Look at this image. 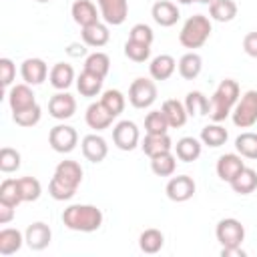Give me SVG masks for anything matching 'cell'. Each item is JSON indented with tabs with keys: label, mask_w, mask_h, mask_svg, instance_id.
Here are the masks:
<instances>
[{
	"label": "cell",
	"mask_w": 257,
	"mask_h": 257,
	"mask_svg": "<svg viewBox=\"0 0 257 257\" xmlns=\"http://www.w3.org/2000/svg\"><path fill=\"white\" fill-rule=\"evenodd\" d=\"M237 100H239V84H237V80H233V78L221 80V84L217 86V90L213 92V96L209 100V116H211V120L213 122L225 120L233 112Z\"/></svg>",
	"instance_id": "1"
},
{
	"label": "cell",
	"mask_w": 257,
	"mask_h": 257,
	"mask_svg": "<svg viewBox=\"0 0 257 257\" xmlns=\"http://www.w3.org/2000/svg\"><path fill=\"white\" fill-rule=\"evenodd\" d=\"M62 223L70 231L92 233L102 225V211L94 205H70L62 213Z\"/></svg>",
	"instance_id": "2"
},
{
	"label": "cell",
	"mask_w": 257,
	"mask_h": 257,
	"mask_svg": "<svg viewBox=\"0 0 257 257\" xmlns=\"http://www.w3.org/2000/svg\"><path fill=\"white\" fill-rule=\"evenodd\" d=\"M211 20L205 16V14H195L191 18H187V22L183 24L181 32H179V42L185 46V48H201L209 36H211Z\"/></svg>",
	"instance_id": "3"
},
{
	"label": "cell",
	"mask_w": 257,
	"mask_h": 257,
	"mask_svg": "<svg viewBox=\"0 0 257 257\" xmlns=\"http://www.w3.org/2000/svg\"><path fill=\"white\" fill-rule=\"evenodd\" d=\"M233 124L239 128H249L257 122V90H247L235 104L233 112Z\"/></svg>",
	"instance_id": "4"
},
{
	"label": "cell",
	"mask_w": 257,
	"mask_h": 257,
	"mask_svg": "<svg viewBox=\"0 0 257 257\" xmlns=\"http://www.w3.org/2000/svg\"><path fill=\"white\" fill-rule=\"evenodd\" d=\"M157 100V84L149 78H135L128 86V102L135 108H149Z\"/></svg>",
	"instance_id": "5"
},
{
	"label": "cell",
	"mask_w": 257,
	"mask_h": 257,
	"mask_svg": "<svg viewBox=\"0 0 257 257\" xmlns=\"http://www.w3.org/2000/svg\"><path fill=\"white\" fill-rule=\"evenodd\" d=\"M215 235H217V241L221 243V247H237L245 239V227L241 225L239 219L227 217L217 223Z\"/></svg>",
	"instance_id": "6"
},
{
	"label": "cell",
	"mask_w": 257,
	"mask_h": 257,
	"mask_svg": "<svg viewBox=\"0 0 257 257\" xmlns=\"http://www.w3.org/2000/svg\"><path fill=\"white\" fill-rule=\"evenodd\" d=\"M48 143L56 153H70L78 143V133L68 124H56L48 133Z\"/></svg>",
	"instance_id": "7"
},
{
	"label": "cell",
	"mask_w": 257,
	"mask_h": 257,
	"mask_svg": "<svg viewBox=\"0 0 257 257\" xmlns=\"http://www.w3.org/2000/svg\"><path fill=\"white\" fill-rule=\"evenodd\" d=\"M139 139H141L139 126L133 120H120L112 128V143L120 151H133L139 145Z\"/></svg>",
	"instance_id": "8"
},
{
	"label": "cell",
	"mask_w": 257,
	"mask_h": 257,
	"mask_svg": "<svg viewBox=\"0 0 257 257\" xmlns=\"http://www.w3.org/2000/svg\"><path fill=\"white\" fill-rule=\"evenodd\" d=\"M195 189H197V185H195V181H193L189 175H177V177H173V179L167 183L165 193H167V197H169L171 201H175V203H185V201H189V199L195 195Z\"/></svg>",
	"instance_id": "9"
},
{
	"label": "cell",
	"mask_w": 257,
	"mask_h": 257,
	"mask_svg": "<svg viewBox=\"0 0 257 257\" xmlns=\"http://www.w3.org/2000/svg\"><path fill=\"white\" fill-rule=\"evenodd\" d=\"M50 239H52V231L46 223L42 221H34L26 227L24 231V241L26 245L32 249V251H42L50 245Z\"/></svg>",
	"instance_id": "10"
},
{
	"label": "cell",
	"mask_w": 257,
	"mask_h": 257,
	"mask_svg": "<svg viewBox=\"0 0 257 257\" xmlns=\"http://www.w3.org/2000/svg\"><path fill=\"white\" fill-rule=\"evenodd\" d=\"M100 8V16L106 24L118 26L128 16V0H96Z\"/></svg>",
	"instance_id": "11"
},
{
	"label": "cell",
	"mask_w": 257,
	"mask_h": 257,
	"mask_svg": "<svg viewBox=\"0 0 257 257\" xmlns=\"http://www.w3.org/2000/svg\"><path fill=\"white\" fill-rule=\"evenodd\" d=\"M52 179H56L58 183L70 187V189H78V185L82 183V167L76 161H60L54 169Z\"/></svg>",
	"instance_id": "12"
},
{
	"label": "cell",
	"mask_w": 257,
	"mask_h": 257,
	"mask_svg": "<svg viewBox=\"0 0 257 257\" xmlns=\"http://www.w3.org/2000/svg\"><path fill=\"white\" fill-rule=\"evenodd\" d=\"M48 112L56 120H66L76 112V100L68 92H56L48 100Z\"/></svg>",
	"instance_id": "13"
},
{
	"label": "cell",
	"mask_w": 257,
	"mask_h": 257,
	"mask_svg": "<svg viewBox=\"0 0 257 257\" xmlns=\"http://www.w3.org/2000/svg\"><path fill=\"white\" fill-rule=\"evenodd\" d=\"M80 147H82L84 159L90 163H102L108 155V145L100 135H86L82 139Z\"/></svg>",
	"instance_id": "14"
},
{
	"label": "cell",
	"mask_w": 257,
	"mask_h": 257,
	"mask_svg": "<svg viewBox=\"0 0 257 257\" xmlns=\"http://www.w3.org/2000/svg\"><path fill=\"white\" fill-rule=\"evenodd\" d=\"M8 104H10V110L12 112H18V110H24V108H30L36 104V96L30 88V84H14L8 92Z\"/></svg>",
	"instance_id": "15"
},
{
	"label": "cell",
	"mask_w": 257,
	"mask_h": 257,
	"mask_svg": "<svg viewBox=\"0 0 257 257\" xmlns=\"http://www.w3.org/2000/svg\"><path fill=\"white\" fill-rule=\"evenodd\" d=\"M245 163L241 159V155H235V153H227V155H221L219 161H217V177L221 181H227L231 183L241 171H243Z\"/></svg>",
	"instance_id": "16"
},
{
	"label": "cell",
	"mask_w": 257,
	"mask_h": 257,
	"mask_svg": "<svg viewBox=\"0 0 257 257\" xmlns=\"http://www.w3.org/2000/svg\"><path fill=\"white\" fill-rule=\"evenodd\" d=\"M20 74H22V80L26 84H42L46 80V74H48V66L42 58H26L20 66Z\"/></svg>",
	"instance_id": "17"
},
{
	"label": "cell",
	"mask_w": 257,
	"mask_h": 257,
	"mask_svg": "<svg viewBox=\"0 0 257 257\" xmlns=\"http://www.w3.org/2000/svg\"><path fill=\"white\" fill-rule=\"evenodd\" d=\"M151 16H153V20H155L159 26L169 28V26L177 24V20H179L181 14H179L177 4H173V2H169V0H159V2L153 4Z\"/></svg>",
	"instance_id": "18"
},
{
	"label": "cell",
	"mask_w": 257,
	"mask_h": 257,
	"mask_svg": "<svg viewBox=\"0 0 257 257\" xmlns=\"http://www.w3.org/2000/svg\"><path fill=\"white\" fill-rule=\"evenodd\" d=\"M112 118H114V116L106 110V106H104L100 100L88 104V108H86V112H84L86 124H88L90 128H94V131H104V128H108V126L112 124Z\"/></svg>",
	"instance_id": "19"
},
{
	"label": "cell",
	"mask_w": 257,
	"mask_h": 257,
	"mask_svg": "<svg viewBox=\"0 0 257 257\" xmlns=\"http://www.w3.org/2000/svg\"><path fill=\"white\" fill-rule=\"evenodd\" d=\"M70 14H72V20H74L80 28L98 22L96 6H94L90 0H74V2H72V8H70Z\"/></svg>",
	"instance_id": "20"
},
{
	"label": "cell",
	"mask_w": 257,
	"mask_h": 257,
	"mask_svg": "<svg viewBox=\"0 0 257 257\" xmlns=\"http://www.w3.org/2000/svg\"><path fill=\"white\" fill-rule=\"evenodd\" d=\"M161 110H163V114H165L169 126H173V128H179V126H183V124L187 122L189 112H187V108H185V102H181V100H177V98L165 100L163 106H161Z\"/></svg>",
	"instance_id": "21"
},
{
	"label": "cell",
	"mask_w": 257,
	"mask_h": 257,
	"mask_svg": "<svg viewBox=\"0 0 257 257\" xmlns=\"http://www.w3.org/2000/svg\"><path fill=\"white\" fill-rule=\"evenodd\" d=\"M80 36H82V42H84L86 46L100 48V46H104V44L108 42L110 32H108V26H106V24L94 22V24H90V26H84L82 32H80Z\"/></svg>",
	"instance_id": "22"
},
{
	"label": "cell",
	"mask_w": 257,
	"mask_h": 257,
	"mask_svg": "<svg viewBox=\"0 0 257 257\" xmlns=\"http://www.w3.org/2000/svg\"><path fill=\"white\" fill-rule=\"evenodd\" d=\"M173 147L175 145H173V141H171V137L167 133L165 135H147L145 141L141 143V149L149 159H153V157H157L161 153H169Z\"/></svg>",
	"instance_id": "23"
},
{
	"label": "cell",
	"mask_w": 257,
	"mask_h": 257,
	"mask_svg": "<svg viewBox=\"0 0 257 257\" xmlns=\"http://www.w3.org/2000/svg\"><path fill=\"white\" fill-rule=\"evenodd\" d=\"M201 151H203V145L199 139L195 137H183L177 141L175 145V153H177V159L183 161V163H193L201 157Z\"/></svg>",
	"instance_id": "24"
},
{
	"label": "cell",
	"mask_w": 257,
	"mask_h": 257,
	"mask_svg": "<svg viewBox=\"0 0 257 257\" xmlns=\"http://www.w3.org/2000/svg\"><path fill=\"white\" fill-rule=\"evenodd\" d=\"M175 68H177V62H175V58L171 54H159L149 64L151 78H155V80H167V78H171L173 72H175Z\"/></svg>",
	"instance_id": "25"
},
{
	"label": "cell",
	"mask_w": 257,
	"mask_h": 257,
	"mask_svg": "<svg viewBox=\"0 0 257 257\" xmlns=\"http://www.w3.org/2000/svg\"><path fill=\"white\" fill-rule=\"evenodd\" d=\"M48 78H50V84L56 90H66L74 80V68L70 64H66V62H56L50 68Z\"/></svg>",
	"instance_id": "26"
},
{
	"label": "cell",
	"mask_w": 257,
	"mask_h": 257,
	"mask_svg": "<svg viewBox=\"0 0 257 257\" xmlns=\"http://www.w3.org/2000/svg\"><path fill=\"white\" fill-rule=\"evenodd\" d=\"M179 74L185 78V80H195L199 74H201V70H203V58L197 54V52H187V54H183L181 56V60H179Z\"/></svg>",
	"instance_id": "27"
},
{
	"label": "cell",
	"mask_w": 257,
	"mask_h": 257,
	"mask_svg": "<svg viewBox=\"0 0 257 257\" xmlns=\"http://www.w3.org/2000/svg\"><path fill=\"white\" fill-rule=\"evenodd\" d=\"M102 76H98V74H94V72H90V70H82L80 72V76L76 78V88H78V92L82 94V96H96L100 90H102Z\"/></svg>",
	"instance_id": "28"
},
{
	"label": "cell",
	"mask_w": 257,
	"mask_h": 257,
	"mask_svg": "<svg viewBox=\"0 0 257 257\" xmlns=\"http://www.w3.org/2000/svg\"><path fill=\"white\" fill-rule=\"evenodd\" d=\"M231 189L239 195H249L257 189V171L251 167H243V171L229 183Z\"/></svg>",
	"instance_id": "29"
},
{
	"label": "cell",
	"mask_w": 257,
	"mask_h": 257,
	"mask_svg": "<svg viewBox=\"0 0 257 257\" xmlns=\"http://www.w3.org/2000/svg\"><path fill=\"white\" fill-rule=\"evenodd\" d=\"M24 241V235L18 231V229H12V227H6L0 231V255H12L16 253L20 247H22Z\"/></svg>",
	"instance_id": "30"
},
{
	"label": "cell",
	"mask_w": 257,
	"mask_h": 257,
	"mask_svg": "<svg viewBox=\"0 0 257 257\" xmlns=\"http://www.w3.org/2000/svg\"><path fill=\"white\" fill-rule=\"evenodd\" d=\"M163 245H165V235L159 229H153V227L145 229L139 237V247L143 253H149V255L159 253L163 249Z\"/></svg>",
	"instance_id": "31"
},
{
	"label": "cell",
	"mask_w": 257,
	"mask_h": 257,
	"mask_svg": "<svg viewBox=\"0 0 257 257\" xmlns=\"http://www.w3.org/2000/svg\"><path fill=\"white\" fill-rule=\"evenodd\" d=\"M209 14L217 22H231L237 16L235 0H213L209 4Z\"/></svg>",
	"instance_id": "32"
},
{
	"label": "cell",
	"mask_w": 257,
	"mask_h": 257,
	"mask_svg": "<svg viewBox=\"0 0 257 257\" xmlns=\"http://www.w3.org/2000/svg\"><path fill=\"white\" fill-rule=\"evenodd\" d=\"M227 139H229V133H227V128L221 126L219 122H215V124H207V126L201 128V143L207 145V147L217 149V147L225 145Z\"/></svg>",
	"instance_id": "33"
},
{
	"label": "cell",
	"mask_w": 257,
	"mask_h": 257,
	"mask_svg": "<svg viewBox=\"0 0 257 257\" xmlns=\"http://www.w3.org/2000/svg\"><path fill=\"white\" fill-rule=\"evenodd\" d=\"M185 108L189 116H205L209 114V98L201 90H191L185 96Z\"/></svg>",
	"instance_id": "34"
},
{
	"label": "cell",
	"mask_w": 257,
	"mask_h": 257,
	"mask_svg": "<svg viewBox=\"0 0 257 257\" xmlns=\"http://www.w3.org/2000/svg\"><path fill=\"white\" fill-rule=\"evenodd\" d=\"M177 169V157L169 151V153H161L157 157L151 159V171L157 177H171Z\"/></svg>",
	"instance_id": "35"
},
{
	"label": "cell",
	"mask_w": 257,
	"mask_h": 257,
	"mask_svg": "<svg viewBox=\"0 0 257 257\" xmlns=\"http://www.w3.org/2000/svg\"><path fill=\"white\" fill-rule=\"evenodd\" d=\"M18 189H20L22 203H32L42 193V185H40V181L36 177H20L18 179Z\"/></svg>",
	"instance_id": "36"
},
{
	"label": "cell",
	"mask_w": 257,
	"mask_h": 257,
	"mask_svg": "<svg viewBox=\"0 0 257 257\" xmlns=\"http://www.w3.org/2000/svg\"><path fill=\"white\" fill-rule=\"evenodd\" d=\"M235 149L245 159H257V133H241L235 139Z\"/></svg>",
	"instance_id": "37"
},
{
	"label": "cell",
	"mask_w": 257,
	"mask_h": 257,
	"mask_svg": "<svg viewBox=\"0 0 257 257\" xmlns=\"http://www.w3.org/2000/svg\"><path fill=\"white\" fill-rule=\"evenodd\" d=\"M84 70H90V72H94V74L104 78L108 74V70H110V58L104 52H92L84 60Z\"/></svg>",
	"instance_id": "38"
},
{
	"label": "cell",
	"mask_w": 257,
	"mask_h": 257,
	"mask_svg": "<svg viewBox=\"0 0 257 257\" xmlns=\"http://www.w3.org/2000/svg\"><path fill=\"white\" fill-rule=\"evenodd\" d=\"M100 102L106 106V110H108L112 116H118V114L124 110V104H126L124 94H122L120 90H116V88L104 90L102 96H100Z\"/></svg>",
	"instance_id": "39"
},
{
	"label": "cell",
	"mask_w": 257,
	"mask_h": 257,
	"mask_svg": "<svg viewBox=\"0 0 257 257\" xmlns=\"http://www.w3.org/2000/svg\"><path fill=\"white\" fill-rule=\"evenodd\" d=\"M0 201L18 207L22 203L20 189H18V179H4L0 185Z\"/></svg>",
	"instance_id": "40"
},
{
	"label": "cell",
	"mask_w": 257,
	"mask_h": 257,
	"mask_svg": "<svg viewBox=\"0 0 257 257\" xmlns=\"http://www.w3.org/2000/svg\"><path fill=\"white\" fill-rule=\"evenodd\" d=\"M169 128V122L163 114V110H151L145 116V131L147 135H165Z\"/></svg>",
	"instance_id": "41"
},
{
	"label": "cell",
	"mask_w": 257,
	"mask_h": 257,
	"mask_svg": "<svg viewBox=\"0 0 257 257\" xmlns=\"http://www.w3.org/2000/svg\"><path fill=\"white\" fill-rule=\"evenodd\" d=\"M40 116H42V108H40V104H38V102H36L34 106H30V108H24V110L12 112L14 122H16V124H20V126H34V124L40 120Z\"/></svg>",
	"instance_id": "42"
},
{
	"label": "cell",
	"mask_w": 257,
	"mask_h": 257,
	"mask_svg": "<svg viewBox=\"0 0 257 257\" xmlns=\"http://www.w3.org/2000/svg\"><path fill=\"white\" fill-rule=\"evenodd\" d=\"M124 56L133 62H145L151 56V46L149 44H141L135 40H126L124 44Z\"/></svg>",
	"instance_id": "43"
},
{
	"label": "cell",
	"mask_w": 257,
	"mask_h": 257,
	"mask_svg": "<svg viewBox=\"0 0 257 257\" xmlns=\"http://www.w3.org/2000/svg\"><path fill=\"white\" fill-rule=\"evenodd\" d=\"M20 169V153L10 147H2L0 151V171L2 173H14Z\"/></svg>",
	"instance_id": "44"
},
{
	"label": "cell",
	"mask_w": 257,
	"mask_h": 257,
	"mask_svg": "<svg viewBox=\"0 0 257 257\" xmlns=\"http://www.w3.org/2000/svg\"><path fill=\"white\" fill-rule=\"evenodd\" d=\"M153 38H155L153 28L149 24H143V22L135 24L131 28V32H128V40H135V42H141V44H149L151 46L153 44Z\"/></svg>",
	"instance_id": "45"
},
{
	"label": "cell",
	"mask_w": 257,
	"mask_h": 257,
	"mask_svg": "<svg viewBox=\"0 0 257 257\" xmlns=\"http://www.w3.org/2000/svg\"><path fill=\"white\" fill-rule=\"evenodd\" d=\"M14 76H16L14 62L10 58H0V80H2V86L8 88L12 84V80H14Z\"/></svg>",
	"instance_id": "46"
},
{
	"label": "cell",
	"mask_w": 257,
	"mask_h": 257,
	"mask_svg": "<svg viewBox=\"0 0 257 257\" xmlns=\"http://www.w3.org/2000/svg\"><path fill=\"white\" fill-rule=\"evenodd\" d=\"M243 50H245L249 56L257 58V32L245 34V38H243Z\"/></svg>",
	"instance_id": "47"
},
{
	"label": "cell",
	"mask_w": 257,
	"mask_h": 257,
	"mask_svg": "<svg viewBox=\"0 0 257 257\" xmlns=\"http://www.w3.org/2000/svg\"><path fill=\"white\" fill-rule=\"evenodd\" d=\"M14 205H8V203H2L0 201V223L2 225H6V223H10L12 219H14Z\"/></svg>",
	"instance_id": "48"
},
{
	"label": "cell",
	"mask_w": 257,
	"mask_h": 257,
	"mask_svg": "<svg viewBox=\"0 0 257 257\" xmlns=\"http://www.w3.org/2000/svg\"><path fill=\"white\" fill-rule=\"evenodd\" d=\"M221 255L223 257H245L247 253H245V249H241V245H237V247H223Z\"/></svg>",
	"instance_id": "49"
},
{
	"label": "cell",
	"mask_w": 257,
	"mask_h": 257,
	"mask_svg": "<svg viewBox=\"0 0 257 257\" xmlns=\"http://www.w3.org/2000/svg\"><path fill=\"white\" fill-rule=\"evenodd\" d=\"M179 4H193V2H197V0H177Z\"/></svg>",
	"instance_id": "50"
},
{
	"label": "cell",
	"mask_w": 257,
	"mask_h": 257,
	"mask_svg": "<svg viewBox=\"0 0 257 257\" xmlns=\"http://www.w3.org/2000/svg\"><path fill=\"white\" fill-rule=\"evenodd\" d=\"M197 2H201V4H211L213 0H197Z\"/></svg>",
	"instance_id": "51"
},
{
	"label": "cell",
	"mask_w": 257,
	"mask_h": 257,
	"mask_svg": "<svg viewBox=\"0 0 257 257\" xmlns=\"http://www.w3.org/2000/svg\"><path fill=\"white\" fill-rule=\"evenodd\" d=\"M38 2H48V0H38Z\"/></svg>",
	"instance_id": "52"
}]
</instances>
